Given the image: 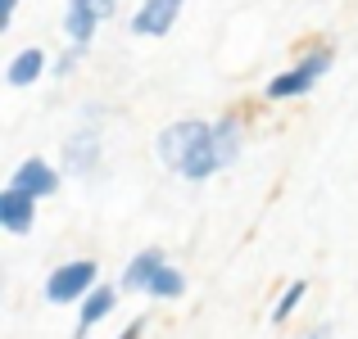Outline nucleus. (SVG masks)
<instances>
[{"instance_id":"f03ea898","label":"nucleus","mask_w":358,"mask_h":339,"mask_svg":"<svg viewBox=\"0 0 358 339\" xmlns=\"http://www.w3.org/2000/svg\"><path fill=\"white\" fill-rule=\"evenodd\" d=\"M327 68H331V50H327V45H317V50H308L299 63H290L286 73H277V77L268 82V100L304 96V91H313L317 82L327 77Z\"/></svg>"},{"instance_id":"9d476101","label":"nucleus","mask_w":358,"mask_h":339,"mask_svg":"<svg viewBox=\"0 0 358 339\" xmlns=\"http://www.w3.org/2000/svg\"><path fill=\"white\" fill-rule=\"evenodd\" d=\"M159 267H164V249H141L136 258L127 262V271H122L118 285H122V289H145L150 280H155Z\"/></svg>"},{"instance_id":"dca6fc26","label":"nucleus","mask_w":358,"mask_h":339,"mask_svg":"<svg viewBox=\"0 0 358 339\" xmlns=\"http://www.w3.org/2000/svg\"><path fill=\"white\" fill-rule=\"evenodd\" d=\"M14 5H18V0H0V27L14 23Z\"/></svg>"},{"instance_id":"39448f33","label":"nucleus","mask_w":358,"mask_h":339,"mask_svg":"<svg viewBox=\"0 0 358 339\" xmlns=\"http://www.w3.org/2000/svg\"><path fill=\"white\" fill-rule=\"evenodd\" d=\"M182 5H186V0H145V5L136 9V18H131V32H136V36L173 32V23L182 18Z\"/></svg>"},{"instance_id":"4468645a","label":"nucleus","mask_w":358,"mask_h":339,"mask_svg":"<svg viewBox=\"0 0 358 339\" xmlns=\"http://www.w3.org/2000/svg\"><path fill=\"white\" fill-rule=\"evenodd\" d=\"M69 5H82L91 18H96V23H105V18L114 14V5H118V0H69Z\"/></svg>"},{"instance_id":"9b49d317","label":"nucleus","mask_w":358,"mask_h":339,"mask_svg":"<svg viewBox=\"0 0 358 339\" xmlns=\"http://www.w3.org/2000/svg\"><path fill=\"white\" fill-rule=\"evenodd\" d=\"M182 289H186V276H182L177 267H168V262H164V267L155 271V280L145 285V294H150V299H182Z\"/></svg>"},{"instance_id":"f8f14e48","label":"nucleus","mask_w":358,"mask_h":339,"mask_svg":"<svg viewBox=\"0 0 358 339\" xmlns=\"http://www.w3.org/2000/svg\"><path fill=\"white\" fill-rule=\"evenodd\" d=\"M96 27H100V23H96V18H91L82 5H69V18H64V32L73 36V45H87L91 36H96Z\"/></svg>"},{"instance_id":"f257e3e1","label":"nucleus","mask_w":358,"mask_h":339,"mask_svg":"<svg viewBox=\"0 0 358 339\" xmlns=\"http://www.w3.org/2000/svg\"><path fill=\"white\" fill-rule=\"evenodd\" d=\"M96 276H100V267H96V258H73V262H59V267L45 276V299L50 303H59V308H69V303H82V299L96 289Z\"/></svg>"},{"instance_id":"0eeeda50","label":"nucleus","mask_w":358,"mask_h":339,"mask_svg":"<svg viewBox=\"0 0 358 339\" xmlns=\"http://www.w3.org/2000/svg\"><path fill=\"white\" fill-rule=\"evenodd\" d=\"M32 222H36V199L23 195L18 186H5V190H0V226H5L9 235H27Z\"/></svg>"},{"instance_id":"2eb2a0df","label":"nucleus","mask_w":358,"mask_h":339,"mask_svg":"<svg viewBox=\"0 0 358 339\" xmlns=\"http://www.w3.org/2000/svg\"><path fill=\"white\" fill-rule=\"evenodd\" d=\"M141 335H145V317H136V322H131V326H127V331H122L118 339H141Z\"/></svg>"},{"instance_id":"20e7f679","label":"nucleus","mask_w":358,"mask_h":339,"mask_svg":"<svg viewBox=\"0 0 358 339\" xmlns=\"http://www.w3.org/2000/svg\"><path fill=\"white\" fill-rule=\"evenodd\" d=\"M9 186H18V190L32 195V199H50V195L59 190V172H55L45 158H23V163L14 167V176H9Z\"/></svg>"},{"instance_id":"6e6552de","label":"nucleus","mask_w":358,"mask_h":339,"mask_svg":"<svg viewBox=\"0 0 358 339\" xmlns=\"http://www.w3.org/2000/svg\"><path fill=\"white\" fill-rule=\"evenodd\" d=\"M118 308V289L114 285H96L87 299H82V317H78V339H87L91 331H96L100 322H105L109 312Z\"/></svg>"},{"instance_id":"ddd939ff","label":"nucleus","mask_w":358,"mask_h":339,"mask_svg":"<svg viewBox=\"0 0 358 339\" xmlns=\"http://www.w3.org/2000/svg\"><path fill=\"white\" fill-rule=\"evenodd\" d=\"M304 289H308V285H304V280H295V285H290V289H286V294H281V299H277V308H272V322H277V326H281V322H286V317H290V312H295V308H299V299H304Z\"/></svg>"},{"instance_id":"7ed1b4c3","label":"nucleus","mask_w":358,"mask_h":339,"mask_svg":"<svg viewBox=\"0 0 358 339\" xmlns=\"http://www.w3.org/2000/svg\"><path fill=\"white\" fill-rule=\"evenodd\" d=\"M204 127H209V122H200V118H186V122H173V127H164V136H159V158H164V167L182 172L186 154H191L195 140L204 136Z\"/></svg>"},{"instance_id":"423d86ee","label":"nucleus","mask_w":358,"mask_h":339,"mask_svg":"<svg viewBox=\"0 0 358 339\" xmlns=\"http://www.w3.org/2000/svg\"><path fill=\"white\" fill-rule=\"evenodd\" d=\"M64 163H69L73 176H91L100 163V131L96 127H82L64 140Z\"/></svg>"},{"instance_id":"f3484780","label":"nucleus","mask_w":358,"mask_h":339,"mask_svg":"<svg viewBox=\"0 0 358 339\" xmlns=\"http://www.w3.org/2000/svg\"><path fill=\"white\" fill-rule=\"evenodd\" d=\"M327 335H331V326H317V331L308 335V339H327Z\"/></svg>"},{"instance_id":"1a4fd4ad","label":"nucleus","mask_w":358,"mask_h":339,"mask_svg":"<svg viewBox=\"0 0 358 339\" xmlns=\"http://www.w3.org/2000/svg\"><path fill=\"white\" fill-rule=\"evenodd\" d=\"M45 73V50H36V45H27V50H18L14 59H9L5 68V82L9 86H32L36 77Z\"/></svg>"}]
</instances>
